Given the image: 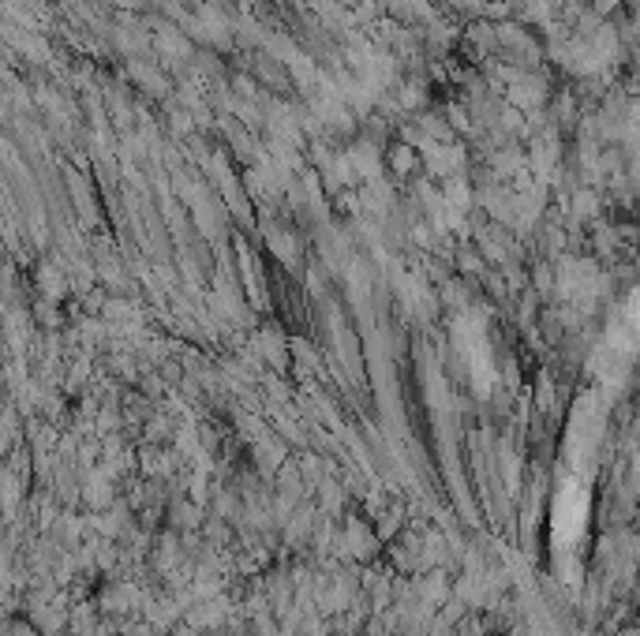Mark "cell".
<instances>
[{
  "label": "cell",
  "mask_w": 640,
  "mask_h": 636,
  "mask_svg": "<svg viewBox=\"0 0 640 636\" xmlns=\"http://www.w3.org/2000/svg\"><path fill=\"white\" fill-rule=\"evenodd\" d=\"M420 165H423V154H420V146H416V143L397 139V143H389V146H386V169H389V176H397V180H409V176H412Z\"/></svg>",
  "instance_id": "6da1fadb"
}]
</instances>
